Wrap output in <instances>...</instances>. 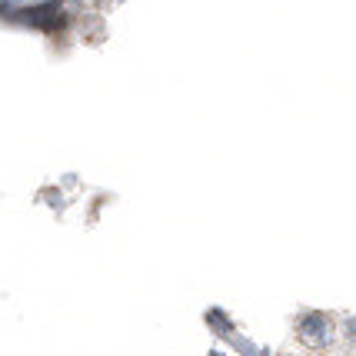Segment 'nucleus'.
I'll return each mask as SVG.
<instances>
[{"instance_id": "obj_1", "label": "nucleus", "mask_w": 356, "mask_h": 356, "mask_svg": "<svg viewBox=\"0 0 356 356\" xmlns=\"http://www.w3.org/2000/svg\"><path fill=\"white\" fill-rule=\"evenodd\" d=\"M296 337L307 346H313V350H326L333 343V337H337V323L320 310H307L296 320Z\"/></svg>"}, {"instance_id": "obj_2", "label": "nucleus", "mask_w": 356, "mask_h": 356, "mask_svg": "<svg viewBox=\"0 0 356 356\" xmlns=\"http://www.w3.org/2000/svg\"><path fill=\"white\" fill-rule=\"evenodd\" d=\"M343 333H346L350 343H356V316H346V320H343Z\"/></svg>"}]
</instances>
